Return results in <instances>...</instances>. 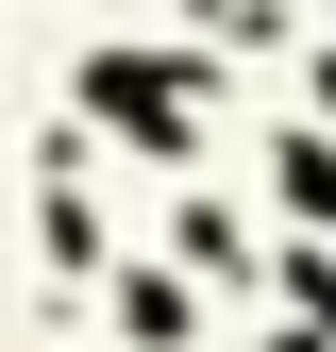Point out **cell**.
Returning a JSON list of instances; mask_svg holds the SVG:
<instances>
[{
  "label": "cell",
  "mask_w": 336,
  "mask_h": 352,
  "mask_svg": "<svg viewBox=\"0 0 336 352\" xmlns=\"http://www.w3.org/2000/svg\"><path fill=\"white\" fill-rule=\"evenodd\" d=\"M84 84H101V118H118V135H185V101H168L185 67H151V51H101Z\"/></svg>",
  "instance_id": "1"
}]
</instances>
